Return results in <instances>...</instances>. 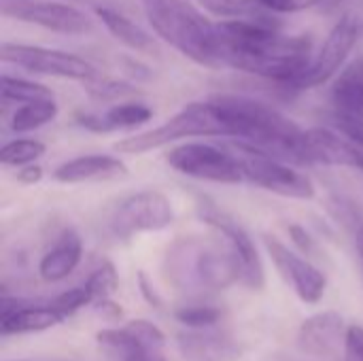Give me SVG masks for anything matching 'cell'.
Segmentation results:
<instances>
[{"label": "cell", "mask_w": 363, "mask_h": 361, "mask_svg": "<svg viewBox=\"0 0 363 361\" xmlns=\"http://www.w3.org/2000/svg\"><path fill=\"white\" fill-rule=\"evenodd\" d=\"M83 257V240L74 230H64L55 245L40 257L38 277L45 283H60L68 279Z\"/></svg>", "instance_id": "obj_20"}, {"label": "cell", "mask_w": 363, "mask_h": 361, "mask_svg": "<svg viewBox=\"0 0 363 361\" xmlns=\"http://www.w3.org/2000/svg\"><path fill=\"white\" fill-rule=\"evenodd\" d=\"M196 211H198L200 221L206 223L208 228H213L217 234H221L230 243V247L234 249V253L240 262V270H242L240 283L253 291L264 289V285H266L264 264H262L259 251H257L253 238L249 236V232L232 215H228L215 202H211L206 196L198 198Z\"/></svg>", "instance_id": "obj_10"}, {"label": "cell", "mask_w": 363, "mask_h": 361, "mask_svg": "<svg viewBox=\"0 0 363 361\" xmlns=\"http://www.w3.org/2000/svg\"><path fill=\"white\" fill-rule=\"evenodd\" d=\"M347 330L342 315L336 311H325L306 319L298 330V349L311 357H330L345 343Z\"/></svg>", "instance_id": "obj_19"}, {"label": "cell", "mask_w": 363, "mask_h": 361, "mask_svg": "<svg viewBox=\"0 0 363 361\" xmlns=\"http://www.w3.org/2000/svg\"><path fill=\"white\" fill-rule=\"evenodd\" d=\"M345 0H308L311 6H317L319 11H332L336 6H340Z\"/></svg>", "instance_id": "obj_39"}, {"label": "cell", "mask_w": 363, "mask_h": 361, "mask_svg": "<svg viewBox=\"0 0 363 361\" xmlns=\"http://www.w3.org/2000/svg\"><path fill=\"white\" fill-rule=\"evenodd\" d=\"M359 36H362V23L355 17L345 15L340 21H336L325 43L321 45L319 53L311 60L308 68L300 77L298 89H313L334 81L338 72L349 64V57Z\"/></svg>", "instance_id": "obj_12"}, {"label": "cell", "mask_w": 363, "mask_h": 361, "mask_svg": "<svg viewBox=\"0 0 363 361\" xmlns=\"http://www.w3.org/2000/svg\"><path fill=\"white\" fill-rule=\"evenodd\" d=\"M221 36V64L259 79L298 89V81L313 60V38L285 36L272 13L217 21Z\"/></svg>", "instance_id": "obj_1"}, {"label": "cell", "mask_w": 363, "mask_h": 361, "mask_svg": "<svg viewBox=\"0 0 363 361\" xmlns=\"http://www.w3.org/2000/svg\"><path fill=\"white\" fill-rule=\"evenodd\" d=\"M166 164L174 172L196 181H206L217 185L247 183L236 151H228L223 147L202 140H187L172 147L166 153Z\"/></svg>", "instance_id": "obj_7"}, {"label": "cell", "mask_w": 363, "mask_h": 361, "mask_svg": "<svg viewBox=\"0 0 363 361\" xmlns=\"http://www.w3.org/2000/svg\"><path fill=\"white\" fill-rule=\"evenodd\" d=\"M85 89L89 91L91 98L96 100H121V98H128L132 94H136V87L125 83V81H117V79H108V77H94L91 81L83 83Z\"/></svg>", "instance_id": "obj_29"}, {"label": "cell", "mask_w": 363, "mask_h": 361, "mask_svg": "<svg viewBox=\"0 0 363 361\" xmlns=\"http://www.w3.org/2000/svg\"><path fill=\"white\" fill-rule=\"evenodd\" d=\"M200 9L215 15L217 19H236V17H253L268 13L255 0H194Z\"/></svg>", "instance_id": "obj_28"}, {"label": "cell", "mask_w": 363, "mask_h": 361, "mask_svg": "<svg viewBox=\"0 0 363 361\" xmlns=\"http://www.w3.org/2000/svg\"><path fill=\"white\" fill-rule=\"evenodd\" d=\"M130 177L128 164L108 153H87L62 162L53 168L51 179L62 185H83V183H104Z\"/></svg>", "instance_id": "obj_16"}, {"label": "cell", "mask_w": 363, "mask_h": 361, "mask_svg": "<svg viewBox=\"0 0 363 361\" xmlns=\"http://www.w3.org/2000/svg\"><path fill=\"white\" fill-rule=\"evenodd\" d=\"M228 138L253 145L274 157L300 164L298 138L302 128L277 106L242 94H215L206 98Z\"/></svg>", "instance_id": "obj_2"}, {"label": "cell", "mask_w": 363, "mask_h": 361, "mask_svg": "<svg viewBox=\"0 0 363 361\" xmlns=\"http://www.w3.org/2000/svg\"><path fill=\"white\" fill-rule=\"evenodd\" d=\"M79 126L98 134L115 132V130H134L138 126H145L153 119V111L138 100H123L119 104H113L102 115H79Z\"/></svg>", "instance_id": "obj_21"}, {"label": "cell", "mask_w": 363, "mask_h": 361, "mask_svg": "<svg viewBox=\"0 0 363 361\" xmlns=\"http://www.w3.org/2000/svg\"><path fill=\"white\" fill-rule=\"evenodd\" d=\"M355 251H357V260H359V268H362L363 277V223L355 228Z\"/></svg>", "instance_id": "obj_38"}, {"label": "cell", "mask_w": 363, "mask_h": 361, "mask_svg": "<svg viewBox=\"0 0 363 361\" xmlns=\"http://www.w3.org/2000/svg\"><path fill=\"white\" fill-rule=\"evenodd\" d=\"M51 304L55 306V311H57L64 319H68V317H72L74 313H79L81 309L91 306V298H89L87 287L81 285V287H72V289H68V291H62L60 296H55V298L51 300Z\"/></svg>", "instance_id": "obj_31"}, {"label": "cell", "mask_w": 363, "mask_h": 361, "mask_svg": "<svg viewBox=\"0 0 363 361\" xmlns=\"http://www.w3.org/2000/svg\"><path fill=\"white\" fill-rule=\"evenodd\" d=\"M47 153V145L36 138H15L2 145L0 164L11 168H21L28 164H36Z\"/></svg>", "instance_id": "obj_26"}, {"label": "cell", "mask_w": 363, "mask_h": 361, "mask_svg": "<svg viewBox=\"0 0 363 361\" xmlns=\"http://www.w3.org/2000/svg\"><path fill=\"white\" fill-rule=\"evenodd\" d=\"M138 287H140V291H143L145 300H147L151 306H160V304H162V302H160V298H157V294H155V289L149 285V281H147L145 272H138Z\"/></svg>", "instance_id": "obj_37"}, {"label": "cell", "mask_w": 363, "mask_h": 361, "mask_svg": "<svg viewBox=\"0 0 363 361\" xmlns=\"http://www.w3.org/2000/svg\"><path fill=\"white\" fill-rule=\"evenodd\" d=\"M289 236H291V240H294V245L300 249V251H304V253H311V251H315V240H313V236L302 228V226H298V223H291L289 228Z\"/></svg>", "instance_id": "obj_35"}, {"label": "cell", "mask_w": 363, "mask_h": 361, "mask_svg": "<svg viewBox=\"0 0 363 361\" xmlns=\"http://www.w3.org/2000/svg\"><path fill=\"white\" fill-rule=\"evenodd\" d=\"M177 321L187 328H213L221 319V309L211 304H187L174 313Z\"/></svg>", "instance_id": "obj_30"}, {"label": "cell", "mask_w": 363, "mask_h": 361, "mask_svg": "<svg viewBox=\"0 0 363 361\" xmlns=\"http://www.w3.org/2000/svg\"><path fill=\"white\" fill-rule=\"evenodd\" d=\"M57 113H60V106H57L55 98L26 102L13 111L9 126H11V132H15V134H28V132L40 130L47 123L55 121Z\"/></svg>", "instance_id": "obj_24"}, {"label": "cell", "mask_w": 363, "mask_h": 361, "mask_svg": "<svg viewBox=\"0 0 363 361\" xmlns=\"http://www.w3.org/2000/svg\"><path fill=\"white\" fill-rule=\"evenodd\" d=\"M172 223V200L160 189H140L123 196L108 217V230L119 240H130L136 234L162 232Z\"/></svg>", "instance_id": "obj_8"}, {"label": "cell", "mask_w": 363, "mask_h": 361, "mask_svg": "<svg viewBox=\"0 0 363 361\" xmlns=\"http://www.w3.org/2000/svg\"><path fill=\"white\" fill-rule=\"evenodd\" d=\"M166 277L183 291H217L240 283V262L230 243L181 238L166 253Z\"/></svg>", "instance_id": "obj_4"}, {"label": "cell", "mask_w": 363, "mask_h": 361, "mask_svg": "<svg viewBox=\"0 0 363 361\" xmlns=\"http://www.w3.org/2000/svg\"><path fill=\"white\" fill-rule=\"evenodd\" d=\"M0 98H2V104H26V102H34L43 98H53V91L43 83L4 72L0 79Z\"/></svg>", "instance_id": "obj_25"}, {"label": "cell", "mask_w": 363, "mask_h": 361, "mask_svg": "<svg viewBox=\"0 0 363 361\" xmlns=\"http://www.w3.org/2000/svg\"><path fill=\"white\" fill-rule=\"evenodd\" d=\"M330 123L334 130H338L342 136H347L351 143H355L357 147L363 149V119L362 117H355V115H347V113H340V111H332L330 113Z\"/></svg>", "instance_id": "obj_32"}, {"label": "cell", "mask_w": 363, "mask_h": 361, "mask_svg": "<svg viewBox=\"0 0 363 361\" xmlns=\"http://www.w3.org/2000/svg\"><path fill=\"white\" fill-rule=\"evenodd\" d=\"M143 6L160 40L200 66L223 68L219 26L204 9L189 0H143Z\"/></svg>", "instance_id": "obj_3"}, {"label": "cell", "mask_w": 363, "mask_h": 361, "mask_svg": "<svg viewBox=\"0 0 363 361\" xmlns=\"http://www.w3.org/2000/svg\"><path fill=\"white\" fill-rule=\"evenodd\" d=\"M96 340L111 361H166L162 330L145 319L130 321L117 330H102Z\"/></svg>", "instance_id": "obj_14"}, {"label": "cell", "mask_w": 363, "mask_h": 361, "mask_svg": "<svg viewBox=\"0 0 363 361\" xmlns=\"http://www.w3.org/2000/svg\"><path fill=\"white\" fill-rule=\"evenodd\" d=\"M177 347L183 361H238L242 357V345L211 328H189L177 336Z\"/></svg>", "instance_id": "obj_18"}, {"label": "cell", "mask_w": 363, "mask_h": 361, "mask_svg": "<svg viewBox=\"0 0 363 361\" xmlns=\"http://www.w3.org/2000/svg\"><path fill=\"white\" fill-rule=\"evenodd\" d=\"M0 13L6 19L32 23L57 34L81 36L94 30L91 17L70 2L57 0H0Z\"/></svg>", "instance_id": "obj_11"}, {"label": "cell", "mask_w": 363, "mask_h": 361, "mask_svg": "<svg viewBox=\"0 0 363 361\" xmlns=\"http://www.w3.org/2000/svg\"><path fill=\"white\" fill-rule=\"evenodd\" d=\"M232 149L236 151L247 183L262 187L264 191H270L281 198L291 200H315L317 198V185L315 181L296 168L294 162L274 157L253 145L232 140Z\"/></svg>", "instance_id": "obj_6"}, {"label": "cell", "mask_w": 363, "mask_h": 361, "mask_svg": "<svg viewBox=\"0 0 363 361\" xmlns=\"http://www.w3.org/2000/svg\"><path fill=\"white\" fill-rule=\"evenodd\" d=\"M300 166H334L363 172V149L342 136L332 126H315L302 130L298 138Z\"/></svg>", "instance_id": "obj_13"}, {"label": "cell", "mask_w": 363, "mask_h": 361, "mask_svg": "<svg viewBox=\"0 0 363 361\" xmlns=\"http://www.w3.org/2000/svg\"><path fill=\"white\" fill-rule=\"evenodd\" d=\"M217 136L228 138L223 126L213 115L208 102L202 100V102H189L179 113H174L164 123L151 130L117 140L115 151L123 155H145L185 138H217Z\"/></svg>", "instance_id": "obj_5"}, {"label": "cell", "mask_w": 363, "mask_h": 361, "mask_svg": "<svg viewBox=\"0 0 363 361\" xmlns=\"http://www.w3.org/2000/svg\"><path fill=\"white\" fill-rule=\"evenodd\" d=\"M334 111L363 119V55L351 60L332 81L330 91Z\"/></svg>", "instance_id": "obj_23"}, {"label": "cell", "mask_w": 363, "mask_h": 361, "mask_svg": "<svg viewBox=\"0 0 363 361\" xmlns=\"http://www.w3.org/2000/svg\"><path fill=\"white\" fill-rule=\"evenodd\" d=\"M85 287H87V291H89L91 306H102V304L111 302L113 294H115L117 287H119V274H117L115 266H113L111 262L100 264V266L89 274V279L85 281Z\"/></svg>", "instance_id": "obj_27"}, {"label": "cell", "mask_w": 363, "mask_h": 361, "mask_svg": "<svg viewBox=\"0 0 363 361\" xmlns=\"http://www.w3.org/2000/svg\"><path fill=\"white\" fill-rule=\"evenodd\" d=\"M43 174H45V170H43L38 164H28V166H21V168H17V174H15V179H17V183H21V185H26V187H30V185H36V183H40Z\"/></svg>", "instance_id": "obj_36"}, {"label": "cell", "mask_w": 363, "mask_h": 361, "mask_svg": "<svg viewBox=\"0 0 363 361\" xmlns=\"http://www.w3.org/2000/svg\"><path fill=\"white\" fill-rule=\"evenodd\" d=\"M66 321L55 306L49 304H32L19 298H2L0 300V332L4 336L15 334H34L55 328Z\"/></svg>", "instance_id": "obj_17"}, {"label": "cell", "mask_w": 363, "mask_h": 361, "mask_svg": "<svg viewBox=\"0 0 363 361\" xmlns=\"http://www.w3.org/2000/svg\"><path fill=\"white\" fill-rule=\"evenodd\" d=\"M262 240H264V247H266L277 272L283 277V281L287 285H291L296 296L306 304H317L325 296V289H328L325 274L317 266H313L306 257L291 251L277 236L264 234Z\"/></svg>", "instance_id": "obj_15"}, {"label": "cell", "mask_w": 363, "mask_h": 361, "mask_svg": "<svg viewBox=\"0 0 363 361\" xmlns=\"http://www.w3.org/2000/svg\"><path fill=\"white\" fill-rule=\"evenodd\" d=\"M342 357H345V361H363L362 326L347 328V336H345V343H342Z\"/></svg>", "instance_id": "obj_33"}, {"label": "cell", "mask_w": 363, "mask_h": 361, "mask_svg": "<svg viewBox=\"0 0 363 361\" xmlns=\"http://www.w3.org/2000/svg\"><path fill=\"white\" fill-rule=\"evenodd\" d=\"M362 34H363V23H362Z\"/></svg>", "instance_id": "obj_40"}, {"label": "cell", "mask_w": 363, "mask_h": 361, "mask_svg": "<svg viewBox=\"0 0 363 361\" xmlns=\"http://www.w3.org/2000/svg\"><path fill=\"white\" fill-rule=\"evenodd\" d=\"M94 13L102 21L106 32L117 43L132 49L134 53H147V55L160 53L157 38L153 34H149L143 26H138L134 19H130L128 15L119 13L117 9H111V6H96Z\"/></svg>", "instance_id": "obj_22"}, {"label": "cell", "mask_w": 363, "mask_h": 361, "mask_svg": "<svg viewBox=\"0 0 363 361\" xmlns=\"http://www.w3.org/2000/svg\"><path fill=\"white\" fill-rule=\"evenodd\" d=\"M0 57L4 64H13L30 74L40 77H57V79H70L87 83L94 77H98V68L70 51L51 49L43 45H28V43H2Z\"/></svg>", "instance_id": "obj_9"}, {"label": "cell", "mask_w": 363, "mask_h": 361, "mask_svg": "<svg viewBox=\"0 0 363 361\" xmlns=\"http://www.w3.org/2000/svg\"><path fill=\"white\" fill-rule=\"evenodd\" d=\"M264 11L272 13V15H285V13H294L298 9H302L304 4L300 0H255Z\"/></svg>", "instance_id": "obj_34"}]
</instances>
